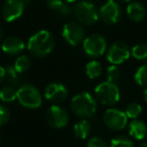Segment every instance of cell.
<instances>
[{
  "label": "cell",
  "instance_id": "6da1fadb",
  "mask_svg": "<svg viewBox=\"0 0 147 147\" xmlns=\"http://www.w3.org/2000/svg\"><path fill=\"white\" fill-rule=\"evenodd\" d=\"M55 41L53 34L47 30H39L27 41L28 51L36 57H43L53 51L55 49Z\"/></svg>",
  "mask_w": 147,
  "mask_h": 147
},
{
  "label": "cell",
  "instance_id": "7a4b0ae2",
  "mask_svg": "<svg viewBox=\"0 0 147 147\" xmlns=\"http://www.w3.org/2000/svg\"><path fill=\"white\" fill-rule=\"evenodd\" d=\"M73 113L80 118H90L96 113L97 99L88 92H82L75 95L71 100Z\"/></svg>",
  "mask_w": 147,
  "mask_h": 147
},
{
  "label": "cell",
  "instance_id": "3957f363",
  "mask_svg": "<svg viewBox=\"0 0 147 147\" xmlns=\"http://www.w3.org/2000/svg\"><path fill=\"white\" fill-rule=\"evenodd\" d=\"M17 100L24 108L37 109L42 104L38 89L31 84H24L17 90Z\"/></svg>",
  "mask_w": 147,
  "mask_h": 147
},
{
  "label": "cell",
  "instance_id": "277c9868",
  "mask_svg": "<svg viewBox=\"0 0 147 147\" xmlns=\"http://www.w3.org/2000/svg\"><path fill=\"white\" fill-rule=\"evenodd\" d=\"M95 96L101 104L106 106H113L120 100V90L114 83L104 82L96 87Z\"/></svg>",
  "mask_w": 147,
  "mask_h": 147
},
{
  "label": "cell",
  "instance_id": "5b68a950",
  "mask_svg": "<svg viewBox=\"0 0 147 147\" xmlns=\"http://www.w3.org/2000/svg\"><path fill=\"white\" fill-rule=\"evenodd\" d=\"M75 16L80 23L84 25H92L97 22L99 12L94 3L90 1H81L74 8Z\"/></svg>",
  "mask_w": 147,
  "mask_h": 147
},
{
  "label": "cell",
  "instance_id": "8992f818",
  "mask_svg": "<svg viewBox=\"0 0 147 147\" xmlns=\"http://www.w3.org/2000/svg\"><path fill=\"white\" fill-rule=\"evenodd\" d=\"M83 49L88 57L96 59L104 55L107 49V40L102 34L94 33L85 37L83 41Z\"/></svg>",
  "mask_w": 147,
  "mask_h": 147
},
{
  "label": "cell",
  "instance_id": "52a82bcc",
  "mask_svg": "<svg viewBox=\"0 0 147 147\" xmlns=\"http://www.w3.org/2000/svg\"><path fill=\"white\" fill-rule=\"evenodd\" d=\"M63 37L69 45L77 47L82 43L85 39V29L81 23L71 21L63 25Z\"/></svg>",
  "mask_w": 147,
  "mask_h": 147
},
{
  "label": "cell",
  "instance_id": "ba28073f",
  "mask_svg": "<svg viewBox=\"0 0 147 147\" xmlns=\"http://www.w3.org/2000/svg\"><path fill=\"white\" fill-rule=\"evenodd\" d=\"M104 124L111 130L119 131L122 130L126 127L128 117L125 114V112L119 110V109H108L104 113L103 116Z\"/></svg>",
  "mask_w": 147,
  "mask_h": 147
},
{
  "label": "cell",
  "instance_id": "9c48e42d",
  "mask_svg": "<svg viewBox=\"0 0 147 147\" xmlns=\"http://www.w3.org/2000/svg\"><path fill=\"white\" fill-rule=\"evenodd\" d=\"M99 16L107 24H116L122 17V10L118 3L114 0L106 1L99 9Z\"/></svg>",
  "mask_w": 147,
  "mask_h": 147
},
{
  "label": "cell",
  "instance_id": "30bf717a",
  "mask_svg": "<svg viewBox=\"0 0 147 147\" xmlns=\"http://www.w3.org/2000/svg\"><path fill=\"white\" fill-rule=\"evenodd\" d=\"M45 119H47L49 126L57 129H61L67 125L69 117L67 112L63 108L57 106V105H53L47 110Z\"/></svg>",
  "mask_w": 147,
  "mask_h": 147
},
{
  "label": "cell",
  "instance_id": "8fae6325",
  "mask_svg": "<svg viewBox=\"0 0 147 147\" xmlns=\"http://www.w3.org/2000/svg\"><path fill=\"white\" fill-rule=\"evenodd\" d=\"M130 49L128 45L123 41H116L114 42L107 51V59L112 65H120L130 57Z\"/></svg>",
  "mask_w": 147,
  "mask_h": 147
},
{
  "label": "cell",
  "instance_id": "7c38bea8",
  "mask_svg": "<svg viewBox=\"0 0 147 147\" xmlns=\"http://www.w3.org/2000/svg\"><path fill=\"white\" fill-rule=\"evenodd\" d=\"M26 6L23 0H7L2 8L3 18L7 22H12L18 19Z\"/></svg>",
  "mask_w": 147,
  "mask_h": 147
},
{
  "label": "cell",
  "instance_id": "4fadbf2b",
  "mask_svg": "<svg viewBox=\"0 0 147 147\" xmlns=\"http://www.w3.org/2000/svg\"><path fill=\"white\" fill-rule=\"evenodd\" d=\"M45 97L49 102L59 104L67 99V89L61 83H51L45 90Z\"/></svg>",
  "mask_w": 147,
  "mask_h": 147
},
{
  "label": "cell",
  "instance_id": "5bb4252c",
  "mask_svg": "<svg viewBox=\"0 0 147 147\" xmlns=\"http://www.w3.org/2000/svg\"><path fill=\"white\" fill-rule=\"evenodd\" d=\"M2 51L10 55H17L23 51L25 45L22 39L17 36H8L2 42Z\"/></svg>",
  "mask_w": 147,
  "mask_h": 147
},
{
  "label": "cell",
  "instance_id": "9a60e30c",
  "mask_svg": "<svg viewBox=\"0 0 147 147\" xmlns=\"http://www.w3.org/2000/svg\"><path fill=\"white\" fill-rule=\"evenodd\" d=\"M126 12L129 19L134 21V22H140L146 16V9H145L144 5L140 2H137V1L131 2L127 6Z\"/></svg>",
  "mask_w": 147,
  "mask_h": 147
},
{
  "label": "cell",
  "instance_id": "2e32d148",
  "mask_svg": "<svg viewBox=\"0 0 147 147\" xmlns=\"http://www.w3.org/2000/svg\"><path fill=\"white\" fill-rule=\"evenodd\" d=\"M129 134L136 140H143L147 135V126L143 121L134 119L128 127Z\"/></svg>",
  "mask_w": 147,
  "mask_h": 147
},
{
  "label": "cell",
  "instance_id": "e0dca14e",
  "mask_svg": "<svg viewBox=\"0 0 147 147\" xmlns=\"http://www.w3.org/2000/svg\"><path fill=\"white\" fill-rule=\"evenodd\" d=\"M91 125L90 123L88 122L87 120H82L80 122H78L75 127H74V133H75V136L77 138H80V139H86L89 137L91 133Z\"/></svg>",
  "mask_w": 147,
  "mask_h": 147
},
{
  "label": "cell",
  "instance_id": "ac0fdd59",
  "mask_svg": "<svg viewBox=\"0 0 147 147\" xmlns=\"http://www.w3.org/2000/svg\"><path fill=\"white\" fill-rule=\"evenodd\" d=\"M103 67L101 65V63L97 61H91L87 63L86 65V75L90 79L94 80L97 79L102 75Z\"/></svg>",
  "mask_w": 147,
  "mask_h": 147
},
{
  "label": "cell",
  "instance_id": "d6986e66",
  "mask_svg": "<svg viewBox=\"0 0 147 147\" xmlns=\"http://www.w3.org/2000/svg\"><path fill=\"white\" fill-rule=\"evenodd\" d=\"M5 79L12 86H17V85L20 84L21 81L20 73L16 71L14 65H7L5 67Z\"/></svg>",
  "mask_w": 147,
  "mask_h": 147
},
{
  "label": "cell",
  "instance_id": "ffe728a7",
  "mask_svg": "<svg viewBox=\"0 0 147 147\" xmlns=\"http://www.w3.org/2000/svg\"><path fill=\"white\" fill-rule=\"evenodd\" d=\"M17 98V90L13 86H6L0 90V100L2 102L11 103Z\"/></svg>",
  "mask_w": 147,
  "mask_h": 147
},
{
  "label": "cell",
  "instance_id": "44dd1931",
  "mask_svg": "<svg viewBox=\"0 0 147 147\" xmlns=\"http://www.w3.org/2000/svg\"><path fill=\"white\" fill-rule=\"evenodd\" d=\"M31 65V61L27 55H20L16 59L14 63V67L18 73L22 74L29 69Z\"/></svg>",
  "mask_w": 147,
  "mask_h": 147
},
{
  "label": "cell",
  "instance_id": "7402d4cb",
  "mask_svg": "<svg viewBox=\"0 0 147 147\" xmlns=\"http://www.w3.org/2000/svg\"><path fill=\"white\" fill-rule=\"evenodd\" d=\"M131 55L134 59L138 61H143L147 59V45L145 43H138L134 45L131 49Z\"/></svg>",
  "mask_w": 147,
  "mask_h": 147
},
{
  "label": "cell",
  "instance_id": "603a6c76",
  "mask_svg": "<svg viewBox=\"0 0 147 147\" xmlns=\"http://www.w3.org/2000/svg\"><path fill=\"white\" fill-rule=\"evenodd\" d=\"M134 81L136 84L142 87H147V65H141L134 75Z\"/></svg>",
  "mask_w": 147,
  "mask_h": 147
},
{
  "label": "cell",
  "instance_id": "cb8c5ba5",
  "mask_svg": "<svg viewBox=\"0 0 147 147\" xmlns=\"http://www.w3.org/2000/svg\"><path fill=\"white\" fill-rule=\"evenodd\" d=\"M110 147H134V143L126 136H117L111 140Z\"/></svg>",
  "mask_w": 147,
  "mask_h": 147
},
{
  "label": "cell",
  "instance_id": "d4e9b609",
  "mask_svg": "<svg viewBox=\"0 0 147 147\" xmlns=\"http://www.w3.org/2000/svg\"><path fill=\"white\" fill-rule=\"evenodd\" d=\"M141 112H142V107L138 103H130L125 109V114L128 118L131 119H136L141 114Z\"/></svg>",
  "mask_w": 147,
  "mask_h": 147
},
{
  "label": "cell",
  "instance_id": "484cf974",
  "mask_svg": "<svg viewBox=\"0 0 147 147\" xmlns=\"http://www.w3.org/2000/svg\"><path fill=\"white\" fill-rule=\"evenodd\" d=\"M120 76H121V71L116 65H113L108 67V69H107V79H108V82L115 83L117 80L120 79Z\"/></svg>",
  "mask_w": 147,
  "mask_h": 147
},
{
  "label": "cell",
  "instance_id": "4316f807",
  "mask_svg": "<svg viewBox=\"0 0 147 147\" xmlns=\"http://www.w3.org/2000/svg\"><path fill=\"white\" fill-rule=\"evenodd\" d=\"M10 119V112L8 108L3 105H0V127L5 125Z\"/></svg>",
  "mask_w": 147,
  "mask_h": 147
},
{
  "label": "cell",
  "instance_id": "83f0119b",
  "mask_svg": "<svg viewBox=\"0 0 147 147\" xmlns=\"http://www.w3.org/2000/svg\"><path fill=\"white\" fill-rule=\"evenodd\" d=\"M47 4L49 9L57 11L59 13L65 3H63V0H47Z\"/></svg>",
  "mask_w": 147,
  "mask_h": 147
},
{
  "label": "cell",
  "instance_id": "f1b7e54d",
  "mask_svg": "<svg viewBox=\"0 0 147 147\" xmlns=\"http://www.w3.org/2000/svg\"><path fill=\"white\" fill-rule=\"evenodd\" d=\"M87 147H108V145L100 137H93L88 141Z\"/></svg>",
  "mask_w": 147,
  "mask_h": 147
},
{
  "label": "cell",
  "instance_id": "f546056e",
  "mask_svg": "<svg viewBox=\"0 0 147 147\" xmlns=\"http://www.w3.org/2000/svg\"><path fill=\"white\" fill-rule=\"evenodd\" d=\"M5 80V69L0 65V83H2Z\"/></svg>",
  "mask_w": 147,
  "mask_h": 147
},
{
  "label": "cell",
  "instance_id": "4dcf8cb0",
  "mask_svg": "<svg viewBox=\"0 0 147 147\" xmlns=\"http://www.w3.org/2000/svg\"><path fill=\"white\" fill-rule=\"evenodd\" d=\"M143 98H144V100L147 102V87H146V89L144 90V92H143Z\"/></svg>",
  "mask_w": 147,
  "mask_h": 147
},
{
  "label": "cell",
  "instance_id": "1f68e13d",
  "mask_svg": "<svg viewBox=\"0 0 147 147\" xmlns=\"http://www.w3.org/2000/svg\"><path fill=\"white\" fill-rule=\"evenodd\" d=\"M2 37H3V29H2V27H1V25H0V40H1Z\"/></svg>",
  "mask_w": 147,
  "mask_h": 147
},
{
  "label": "cell",
  "instance_id": "d6a6232c",
  "mask_svg": "<svg viewBox=\"0 0 147 147\" xmlns=\"http://www.w3.org/2000/svg\"><path fill=\"white\" fill-rule=\"evenodd\" d=\"M65 3H73V2H75V1H77V0H63Z\"/></svg>",
  "mask_w": 147,
  "mask_h": 147
},
{
  "label": "cell",
  "instance_id": "836d02e7",
  "mask_svg": "<svg viewBox=\"0 0 147 147\" xmlns=\"http://www.w3.org/2000/svg\"><path fill=\"white\" fill-rule=\"evenodd\" d=\"M120 2H123V3H128V2H130L131 0H119Z\"/></svg>",
  "mask_w": 147,
  "mask_h": 147
},
{
  "label": "cell",
  "instance_id": "e575fe53",
  "mask_svg": "<svg viewBox=\"0 0 147 147\" xmlns=\"http://www.w3.org/2000/svg\"><path fill=\"white\" fill-rule=\"evenodd\" d=\"M142 146H147V143L146 144H142Z\"/></svg>",
  "mask_w": 147,
  "mask_h": 147
},
{
  "label": "cell",
  "instance_id": "d590c367",
  "mask_svg": "<svg viewBox=\"0 0 147 147\" xmlns=\"http://www.w3.org/2000/svg\"><path fill=\"white\" fill-rule=\"evenodd\" d=\"M105 1H111V0H105Z\"/></svg>",
  "mask_w": 147,
  "mask_h": 147
},
{
  "label": "cell",
  "instance_id": "8d00e7d4",
  "mask_svg": "<svg viewBox=\"0 0 147 147\" xmlns=\"http://www.w3.org/2000/svg\"><path fill=\"white\" fill-rule=\"evenodd\" d=\"M0 140H1V134H0Z\"/></svg>",
  "mask_w": 147,
  "mask_h": 147
},
{
  "label": "cell",
  "instance_id": "74e56055",
  "mask_svg": "<svg viewBox=\"0 0 147 147\" xmlns=\"http://www.w3.org/2000/svg\"><path fill=\"white\" fill-rule=\"evenodd\" d=\"M146 65H147V59H146Z\"/></svg>",
  "mask_w": 147,
  "mask_h": 147
}]
</instances>
